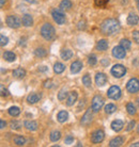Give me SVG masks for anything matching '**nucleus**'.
I'll use <instances>...</instances> for the list:
<instances>
[{
	"label": "nucleus",
	"instance_id": "obj_55",
	"mask_svg": "<svg viewBox=\"0 0 139 147\" xmlns=\"http://www.w3.org/2000/svg\"><path fill=\"white\" fill-rule=\"evenodd\" d=\"M137 7H138V10H139V1H138V3H137Z\"/></svg>",
	"mask_w": 139,
	"mask_h": 147
},
{
	"label": "nucleus",
	"instance_id": "obj_20",
	"mask_svg": "<svg viewBox=\"0 0 139 147\" xmlns=\"http://www.w3.org/2000/svg\"><path fill=\"white\" fill-rule=\"evenodd\" d=\"M25 127L30 131H35L37 129V123L34 121H25Z\"/></svg>",
	"mask_w": 139,
	"mask_h": 147
},
{
	"label": "nucleus",
	"instance_id": "obj_13",
	"mask_svg": "<svg viewBox=\"0 0 139 147\" xmlns=\"http://www.w3.org/2000/svg\"><path fill=\"white\" fill-rule=\"evenodd\" d=\"M77 97H78V94L75 91L70 93L69 96H67V99H66V106H69V107L73 106L74 103H75V101L77 100Z\"/></svg>",
	"mask_w": 139,
	"mask_h": 147
},
{
	"label": "nucleus",
	"instance_id": "obj_10",
	"mask_svg": "<svg viewBox=\"0 0 139 147\" xmlns=\"http://www.w3.org/2000/svg\"><path fill=\"white\" fill-rule=\"evenodd\" d=\"M125 55H126V52H125V49L122 46H117V47L114 48V50H112V55H114V58H117V59H124L125 58Z\"/></svg>",
	"mask_w": 139,
	"mask_h": 147
},
{
	"label": "nucleus",
	"instance_id": "obj_26",
	"mask_svg": "<svg viewBox=\"0 0 139 147\" xmlns=\"http://www.w3.org/2000/svg\"><path fill=\"white\" fill-rule=\"evenodd\" d=\"M61 138V133L60 131H57V130H54L50 132V136H49V139H50L51 142H57V141L60 140Z\"/></svg>",
	"mask_w": 139,
	"mask_h": 147
},
{
	"label": "nucleus",
	"instance_id": "obj_49",
	"mask_svg": "<svg viewBox=\"0 0 139 147\" xmlns=\"http://www.w3.org/2000/svg\"><path fill=\"white\" fill-rule=\"evenodd\" d=\"M4 2H5V0H0V5H1V7H3Z\"/></svg>",
	"mask_w": 139,
	"mask_h": 147
},
{
	"label": "nucleus",
	"instance_id": "obj_22",
	"mask_svg": "<svg viewBox=\"0 0 139 147\" xmlns=\"http://www.w3.org/2000/svg\"><path fill=\"white\" fill-rule=\"evenodd\" d=\"M3 59L7 62H14L16 60V55L12 51H5L3 53Z\"/></svg>",
	"mask_w": 139,
	"mask_h": 147
},
{
	"label": "nucleus",
	"instance_id": "obj_1",
	"mask_svg": "<svg viewBox=\"0 0 139 147\" xmlns=\"http://www.w3.org/2000/svg\"><path fill=\"white\" fill-rule=\"evenodd\" d=\"M121 29L120 22L114 18H107L102 22L101 25V31L105 35H112L118 33Z\"/></svg>",
	"mask_w": 139,
	"mask_h": 147
},
{
	"label": "nucleus",
	"instance_id": "obj_50",
	"mask_svg": "<svg viewBox=\"0 0 139 147\" xmlns=\"http://www.w3.org/2000/svg\"><path fill=\"white\" fill-rule=\"evenodd\" d=\"M136 146H139V142H137V143L132 144V147H136Z\"/></svg>",
	"mask_w": 139,
	"mask_h": 147
},
{
	"label": "nucleus",
	"instance_id": "obj_5",
	"mask_svg": "<svg viewBox=\"0 0 139 147\" xmlns=\"http://www.w3.org/2000/svg\"><path fill=\"white\" fill-rule=\"evenodd\" d=\"M51 16H52V18L55 20L58 25H63V24H65V15L63 14L62 11H61V9L60 10H54V11L51 12Z\"/></svg>",
	"mask_w": 139,
	"mask_h": 147
},
{
	"label": "nucleus",
	"instance_id": "obj_35",
	"mask_svg": "<svg viewBox=\"0 0 139 147\" xmlns=\"http://www.w3.org/2000/svg\"><path fill=\"white\" fill-rule=\"evenodd\" d=\"M82 83H84V86H87V88L91 86L92 82H91V78H90L89 75H84V77H82Z\"/></svg>",
	"mask_w": 139,
	"mask_h": 147
},
{
	"label": "nucleus",
	"instance_id": "obj_4",
	"mask_svg": "<svg viewBox=\"0 0 139 147\" xmlns=\"http://www.w3.org/2000/svg\"><path fill=\"white\" fill-rule=\"evenodd\" d=\"M103 106H104V99H103L102 96L99 95L94 96L91 103V108L92 110H93V112H99L103 108Z\"/></svg>",
	"mask_w": 139,
	"mask_h": 147
},
{
	"label": "nucleus",
	"instance_id": "obj_15",
	"mask_svg": "<svg viewBox=\"0 0 139 147\" xmlns=\"http://www.w3.org/2000/svg\"><path fill=\"white\" fill-rule=\"evenodd\" d=\"M124 143V139L122 138V136H117V138H114L112 140L109 142V146L110 147H119V146H122Z\"/></svg>",
	"mask_w": 139,
	"mask_h": 147
},
{
	"label": "nucleus",
	"instance_id": "obj_53",
	"mask_svg": "<svg viewBox=\"0 0 139 147\" xmlns=\"http://www.w3.org/2000/svg\"><path fill=\"white\" fill-rule=\"evenodd\" d=\"M137 132L139 133V125H138V127H137Z\"/></svg>",
	"mask_w": 139,
	"mask_h": 147
},
{
	"label": "nucleus",
	"instance_id": "obj_44",
	"mask_svg": "<svg viewBox=\"0 0 139 147\" xmlns=\"http://www.w3.org/2000/svg\"><path fill=\"white\" fill-rule=\"evenodd\" d=\"M1 96H2V97L9 96V91H7V88H4L3 85H1Z\"/></svg>",
	"mask_w": 139,
	"mask_h": 147
},
{
	"label": "nucleus",
	"instance_id": "obj_32",
	"mask_svg": "<svg viewBox=\"0 0 139 147\" xmlns=\"http://www.w3.org/2000/svg\"><path fill=\"white\" fill-rule=\"evenodd\" d=\"M116 110H117V107L114 106V103H108L106 107H105V112H106L107 114L114 113Z\"/></svg>",
	"mask_w": 139,
	"mask_h": 147
},
{
	"label": "nucleus",
	"instance_id": "obj_19",
	"mask_svg": "<svg viewBox=\"0 0 139 147\" xmlns=\"http://www.w3.org/2000/svg\"><path fill=\"white\" fill-rule=\"evenodd\" d=\"M108 48V42L106 40H99L96 44V49L99 51H105Z\"/></svg>",
	"mask_w": 139,
	"mask_h": 147
},
{
	"label": "nucleus",
	"instance_id": "obj_47",
	"mask_svg": "<svg viewBox=\"0 0 139 147\" xmlns=\"http://www.w3.org/2000/svg\"><path fill=\"white\" fill-rule=\"evenodd\" d=\"M47 67L46 66H40L39 67V71H42V73H45V71H47Z\"/></svg>",
	"mask_w": 139,
	"mask_h": 147
},
{
	"label": "nucleus",
	"instance_id": "obj_9",
	"mask_svg": "<svg viewBox=\"0 0 139 147\" xmlns=\"http://www.w3.org/2000/svg\"><path fill=\"white\" fill-rule=\"evenodd\" d=\"M104 138H105V133L103 132L102 130H96L91 134V142L94 144L101 143L103 142Z\"/></svg>",
	"mask_w": 139,
	"mask_h": 147
},
{
	"label": "nucleus",
	"instance_id": "obj_39",
	"mask_svg": "<svg viewBox=\"0 0 139 147\" xmlns=\"http://www.w3.org/2000/svg\"><path fill=\"white\" fill-rule=\"evenodd\" d=\"M7 42H9V38H7V36H4L3 34H1V36H0V45H1L2 47H4V46L7 44Z\"/></svg>",
	"mask_w": 139,
	"mask_h": 147
},
{
	"label": "nucleus",
	"instance_id": "obj_6",
	"mask_svg": "<svg viewBox=\"0 0 139 147\" xmlns=\"http://www.w3.org/2000/svg\"><path fill=\"white\" fill-rule=\"evenodd\" d=\"M126 73V68H125L123 65H121V64H116L112 68H111V74H112V76L116 78H121L123 77Z\"/></svg>",
	"mask_w": 139,
	"mask_h": 147
},
{
	"label": "nucleus",
	"instance_id": "obj_48",
	"mask_svg": "<svg viewBox=\"0 0 139 147\" xmlns=\"http://www.w3.org/2000/svg\"><path fill=\"white\" fill-rule=\"evenodd\" d=\"M5 126H7V123H5L4 121H2V119H1V121H0V128L3 129L4 127H5Z\"/></svg>",
	"mask_w": 139,
	"mask_h": 147
},
{
	"label": "nucleus",
	"instance_id": "obj_29",
	"mask_svg": "<svg viewBox=\"0 0 139 147\" xmlns=\"http://www.w3.org/2000/svg\"><path fill=\"white\" fill-rule=\"evenodd\" d=\"M59 7L61 10H70L72 7V2L70 0H62L60 5H59Z\"/></svg>",
	"mask_w": 139,
	"mask_h": 147
},
{
	"label": "nucleus",
	"instance_id": "obj_12",
	"mask_svg": "<svg viewBox=\"0 0 139 147\" xmlns=\"http://www.w3.org/2000/svg\"><path fill=\"white\" fill-rule=\"evenodd\" d=\"M95 82H96V84L99 85V86H103V85L106 84L107 82V77L105 74L103 73H99L96 74V76H95Z\"/></svg>",
	"mask_w": 139,
	"mask_h": 147
},
{
	"label": "nucleus",
	"instance_id": "obj_31",
	"mask_svg": "<svg viewBox=\"0 0 139 147\" xmlns=\"http://www.w3.org/2000/svg\"><path fill=\"white\" fill-rule=\"evenodd\" d=\"M19 113H20V110H19L18 107H11L9 109V114L11 115V116H18Z\"/></svg>",
	"mask_w": 139,
	"mask_h": 147
},
{
	"label": "nucleus",
	"instance_id": "obj_33",
	"mask_svg": "<svg viewBox=\"0 0 139 147\" xmlns=\"http://www.w3.org/2000/svg\"><path fill=\"white\" fill-rule=\"evenodd\" d=\"M66 96H67V91H66V88H61V91L58 93V99L62 101V100L65 99Z\"/></svg>",
	"mask_w": 139,
	"mask_h": 147
},
{
	"label": "nucleus",
	"instance_id": "obj_37",
	"mask_svg": "<svg viewBox=\"0 0 139 147\" xmlns=\"http://www.w3.org/2000/svg\"><path fill=\"white\" fill-rule=\"evenodd\" d=\"M120 45H121V46H122L123 48H124L125 50H127V49H129V48H131V42H129L128 40H125V38H123V40H121Z\"/></svg>",
	"mask_w": 139,
	"mask_h": 147
},
{
	"label": "nucleus",
	"instance_id": "obj_45",
	"mask_svg": "<svg viewBox=\"0 0 139 147\" xmlns=\"http://www.w3.org/2000/svg\"><path fill=\"white\" fill-rule=\"evenodd\" d=\"M134 127H135V121H132L127 125V127H126V131H131V130H132Z\"/></svg>",
	"mask_w": 139,
	"mask_h": 147
},
{
	"label": "nucleus",
	"instance_id": "obj_43",
	"mask_svg": "<svg viewBox=\"0 0 139 147\" xmlns=\"http://www.w3.org/2000/svg\"><path fill=\"white\" fill-rule=\"evenodd\" d=\"M133 38L137 44H139V31H133Z\"/></svg>",
	"mask_w": 139,
	"mask_h": 147
},
{
	"label": "nucleus",
	"instance_id": "obj_3",
	"mask_svg": "<svg viewBox=\"0 0 139 147\" xmlns=\"http://www.w3.org/2000/svg\"><path fill=\"white\" fill-rule=\"evenodd\" d=\"M22 20L16 15H10L7 17V25L11 28H14V29H17L22 26Z\"/></svg>",
	"mask_w": 139,
	"mask_h": 147
},
{
	"label": "nucleus",
	"instance_id": "obj_56",
	"mask_svg": "<svg viewBox=\"0 0 139 147\" xmlns=\"http://www.w3.org/2000/svg\"><path fill=\"white\" fill-rule=\"evenodd\" d=\"M137 1H139V0H137Z\"/></svg>",
	"mask_w": 139,
	"mask_h": 147
},
{
	"label": "nucleus",
	"instance_id": "obj_7",
	"mask_svg": "<svg viewBox=\"0 0 139 147\" xmlns=\"http://www.w3.org/2000/svg\"><path fill=\"white\" fill-rule=\"evenodd\" d=\"M107 96L111 98V99H114L117 100L120 98L121 96V90L119 86L117 85H112V86H110L109 90H108V92H107Z\"/></svg>",
	"mask_w": 139,
	"mask_h": 147
},
{
	"label": "nucleus",
	"instance_id": "obj_30",
	"mask_svg": "<svg viewBox=\"0 0 139 147\" xmlns=\"http://www.w3.org/2000/svg\"><path fill=\"white\" fill-rule=\"evenodd\" d=\"M14 143L17 145V146H22L25 145L26 143V139L22 136H16L14 138Z\"/></svg>",
	"mask_w": 139,
	"mask_h": 147
},
{
	"label": "nucleus",
	"instance_id": "obj_18",
	"mask_svg": "<svg viewBox=\"0 0 139 147\" xmlns=\"http://www.w3.org/2000/svg\"><path fill=\"white\" fill-rule=\"evenodd\" d=\"M40 99H41V95H39L37 93H31V94L28 95V97H27V101L29 103H31V105L37 103Z\"/></svg>",
	"mask_w": 139,
	"mask_h": 147
},
{
	"label": "nucleus",
	"instance_id": "obj_52",
	"mask_svg": "<svg viewBox=\"0 0 139 147\" xmlns=\"http://www.w3.org/2000/svg\"><path fill=\"white\" fill-rule=\"evenodd\" d=\"M103 64H109V61H103Z\"/></svg>",
	"mask_w": 139,
	"mask_h": 147
},
{
	"label": "nucleus",
	"instance_id": "obj_14",
	"mask_svg": "<svg viewBox=\"0 0 139 147\" xmlns=\"http://www.w3.org/2000/svg\"><path fill=\"white\" fill-rule=\"evenodd\" d=\"M123 127H124V124H123V121H120V119H116V121H114L111 123V128H112V130L116 131V132L121 131V130L123 129Z\"/></svg>",
	"mask_w": 139,
	"mask_h": 147
},
{
	"label": "nucleus",
	"instance_id": "obj_17",
	"mask_svg": "<svg viewBox=\"0 0 139 147\" xmlns=\"http://www.w3.org/2000/svg\"><path fill=\"white\" fill-rule=\"evenodd\" d=\"M139 22V17L134 13H131V14L127 16V24L129 26H135L137 25Z\"/></svg>",
	"mask_w": 139,
	"mask_h": 147
},
{
	"label": "nucleus",
	"instance_id": "obj_34",
	"mask_svg": "<svg viewBox=\"0 0 139 147\" xmlns=\"http://www.w3.org/2000/svg\"><path fill=\"white\" fill-rule=\"evenodd\" d=\"M10 127H11L13 130H19L20 127H22V123L17 121H12L10 123Z\"/></svg>",
	"mask_w": 139,
	"mask_h": 147
},
{
	"label": "nucleus",
	"instance_id": "obj_16",
	"mask_svg": "<svg viewBox=\"0 0 139 147\" xmlns=\"http://www.w3.org/2000/svg\"><path fill=\"white\" fill-rule=\"evenodd\" d=\"M82 68V63L80 61H75V62L72 63V65H71V71L73 74H77L79 73Z\"/></svg>",
	"mask_w": 139,
	"mask_h": 147
},
{
	"label": "nucleus",
	"instance_id": "obj_41",
	"mask_svg": "<svg viewBox=\"0 0 139 147\" xmlns=\"http://www.w3.org/2000/svg\"><path fill=\"white\" fill-rule=\"evenodd\" d=\"M74 142V136H67L65 138V140H64V143L66 145H70V144H72Z\"/></svg>",
	"mask_w": 139,
	"mask_h": 147
},
{
	"label": "nucleus",
	"instance_id": "obj_11",
	"mask_svg": "<svg viewBox=\"0 0 139 147\" xmlns=\"http://www.w3.org/2000/svg\"><path fill=\"white\" fill-rule=\"evenodd\" d=\"M92 111H93L92 108L88 109L87 112L84 113V115L82 116V118H81V121H80V124L82 126H88L92 121Z\"/></svg>",
	"mask_w": 139,
	"mask_h": 147
},
{
	"label": "nucleus",
	"instance_id": "obj_8",
	"mask_svg": "<svg viewBox=\"0 0 139 147\" xmlns=\"http://www.w3.org/2000/svg\"><path fill=\"white\" fill-rule=\"evenodd\" d=\"M126 90L129 93H137L139 91V80L136 78H133L127 82Z\"/></svg>",
	"mask_w": 139,
	"mask_h": 147
},
{
	"label": "nucleus",
	"instance_id": "obj_23",
	"mask_svg": "<svg viewBox=\"0 0 139 147\" xmlns=\"http://www.w3.org/2000/svg\"><path fill=\"white\" fill-rule=\"evenodd\" d=\"M67 118H69V113L66 111H60L57 115V119L59 123H64L67 121Z\"/></svg>",
	"mask_w": 139,
	"mask_h": 147
},
{
	"label": "nucleus",
	"instance_id": "obj_38",
	"mask_svg": "<svg viewBox=\"0 0 139 147\" xmlns=\"http://www.w3.org/2000/svg\"><path fill=\"white\" fill-rule=\"evenodd\" d=\"M95 7H106V4L108 3V0H95Z\"/></svg>",
	"mask_w": 139,
	"mask_h": 147
},
{
	"label": "nucleus",
	"instance_id": "obj_54",
	"mask_svg": "<svg viewBox=\"0 0 139 147\" xmlns=\"http://www.w3.org/2000/svg\"><path fill=\"white\" fill-rule=\"evenodd\" d=\"M137 103H138V107H139V98L137 99Z\"/></svg>",
	"mask_w": 139,
	"mask_h": 147
},
{
	"label": "nucleus",
	"instance_id": "obj_42",
	"mask_svg": "<svg viewBox=\"0 0 139 147\" xmlns=\"http://www.w3.org/2000/svg\"><path fill=\"white\" fill-rule=\"evenodd\" d=\"M44 88H52V81L50 80V79H48V80H46V81H44Z\"/></svg>",
	"mask_w": 139,
	"mask_h": 147
},
{
	"label": "nucleus",
	"instance_id": "obj_25",
	"mask_svg": "<svg viewBox=\"0 0 139 147\" xmlns=\"http://www.w3.org/2000/svg\"><path fill=\"white\" fill-rule=\"evenodd\" d=\"M72 57H73V52H72V50H70V49H63L62 51H61V58L63 60H65V61L70 60Z\"/></svg>",
	"mask_w": 139,
	"mask_h": 147
},
{
	"label": "nucleus",
	"instance_id": "obj_24",
	"mask_svg": "<svg viewBox=\"0 0 139 147\" xmlns=\"http://www.w3.org/2000/svg\"><path fill=\"white\" fill-rule=\"evenodd\" d=\"M13 76L15 78H18V79H22L26 76V70L24 68H16V69L13 70Z\"/></svg>",
	"mask_w": 139,
	"mask_h": 147
},
{
	"label": "nucleus",
	"instance_id": "obj_46",
	"mask_svg": "<svg viewBox=\"0 0 139 147\" xmlns=\"http://www.w3.org/2000/svg\"><path fill=\"white\" fill-rule=\"evenodd\" d=\"M78 29L79 30L86 29V22H84V20H80V22H78Z\"/></svg>",
	"mask_w": 139,
	"mask_h": 147
},
{
	"label": "nucleus",
	"instance_id": "obj_2",
	"mask_svg": "<svg viewBox=\"0 0 139 147\" xmlns=\"http://www.w3.org/2000/svg\"><path fill=\"white\" fill-rule=\"evenodd\" d=\"M41 35L47 40H54L56 36L55 28L51 26L50 24H44L43 27L41 28Z\"/></svg>",
	"mask_w": 139,
	"mask_h": 147
},
{
	"label": "nucleus",
	"instance_id": "obj_36",
	"mask_svg": "<svg viewBox=\"0 0 139 147\" xmlns=\"http://www.w3.org/2000/svg\"><path fill=\"white\" fill-rule=\"evenodd\" d=\"M126 110H127L128 114H131V115H134L136 113V108L134 107V105L132 102H128L126 105Z\"/></svg>",
	"mask_w": 139,
	"mask_h": 147
},
{
	"label": "nucleus",
	"instance_id": "obj_27",
	"mask_svg": "<svg viewBox=\"0 0 139 147\" xmlns=\"http://www.w3.org/2000/svg\"><path fill=\"white\" fill-rule=\"evenodd\" d=\"M64 69H65V66H64V64H62V63L60 62H57L54 65V70H55L56 74H61L64 71Z\"/></svg>",
	"mask_w": 139,
	"mask_h": 147
},
{
	"label": "nucleus",
	"instance_id": "obj_28",
	"mask_svg": "<svg viewBox=\"0 0 139 147\" xmlns=\"http://www.w3.org/2000/svg\"><path fill=\"white\" fill-rule=\"evenodd\" d=\"M34 55H37V57H39V58H44V57H46L47 55V51L45 50L44 48H37L35 50H34Z\"/></svg>",
	"mask_w": 139,
	"mask_h": 147
},
{
	"label": "nucleus",
	"instance_id": "obj_21",
	"mask_svg": "<svg viewBox=\"0 0 139 147\" xmlns=\"http://www.w3.org/2000/svg\"><path fill=\"white\" fill-rule=\"evenodd\" d=\"M22 25L25 27H30L32 26L33 24V19H32V16L29 14H25L24 16H22Z\"/></svg>",
	"mask_w": 139,
	"mask_h": 147
},
{
	"label": "nucleus",
	"instance_id": "obj_51",
	"mask_svg": "<svg viewBox=\"0 0 139 147\" xmlns=\"http://www.w3.org/2000/svg\"><path fill=\"white\" fill-rule=\"evenodd\" d=\"M26 1H28V2H31V3H35V0H26Z\"/></svg>",
	"mask_w": 139,
	"mask_h": 147
},
{
	"label": "nucleus",
	"instance_id": "obj_40",
	"mask_svg": "<svg viewBox=\"0 0 139 147\" xmlns=\"http://www.w3.org/2000/svg\"><path fill=\"white\" fill-rule=\"evenodd\" d=\"M96 62H97V59H96V57H95L94 55H91L90 57H89L88 63L90 64V65H95Z\"/></svg>",
	"mask_w": 139,
	"mask_h": 147
}]
</instances>
